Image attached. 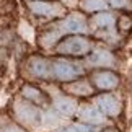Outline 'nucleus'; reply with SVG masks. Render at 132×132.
Instances as JSON below:
<instances>
[{
  "label": "nucleus",
  "instance_id": "16",
  "mask_svg": "<svg viewBox=\"0 0 132 132\" xmlns=\"http://www.w3.org/2000/svg\"><path fill=\"white\" fill-rule=\"evenodd\" d=\"M75 129H77L78 132H98V129H96V127H93V126H83V124L77 126Z\"/></svg>",
  "mask_w": 132,
  "mask_h": 132
},
{
  "label": "nucleus",
  "instance_id": "14",
  "mask_svg": "<svg viewBox=\"0 0 132 132\" xmlns=\"http://www.w3.org/2000/svg\"><path fill=\"white\" fill-rule=\"evenodd\" d=\"M69 90L75 95H90L91 93V87L87 83V82H78V83H73L70 85Z\"/></svg>",
  "mask_w": 132,
  "mask_h": 132
},
{
  "label": "nucleus",
  "instance_id": "5",
  "mask_svg": "<svg viewBox=\"0 0 132 132\" xmlns=\"http://www.w3.org/2000/svg\"><path fill=\"white\" fill-rule=\"evenodd\" d=\"M62 29L69 33H85L87 31V23H85V18L78 13H72L70 16H67L62 21Z\"/></svg>",
  "mask_w": 132,
  "mask_h": 132
},
{
  "label": "nucleus",
  "instance_id": "1",
  "mask_svg": "<svg viewBox=\"0 0 132 132\" xmlns=\"http://www.w3.org/2000/svg\"><path fill=\"white\" fill-rule=\"evenodd\" d=\"M15 113H16V118L26 126H38L41 122V113H39V109L31 106L29 103L16 101L15 103Z\"/></svg>",
  "mask_w": 132,
  "mask_h": 132
},
{
  "label": "nucleus",
  "instance_id": "18",
  "mask_svg": "<svg viewBox=\"0 0 132 132\" xmlns=\"http://www.w3.org/2000/svg\"><path fill=\"white\" fill-rule=\"evenodd\" d=\"M109 3L113 5L114 8H122L127 5V0H109Z\"/></svg>",
  "mask_w": 132,
  "mask_h": 132
},
{
  "label": "nucleus",
  "instance_id": "15",
  "mask_svg": "<svg viewBox=\"0 0 132 132\" xmlns=\"http://www.w3.org/2000/svg\"><path fill=\"white\" fill-rule=\"evenodd\" d=\"M23 95L26 96V98H29V100L36 101V103H39V101L43 100V95L39 93L36 88H33V87H24L23 88Z\"/></svg>",
  "mask_w": 132,
  "mask_h": 132
},
{
  "label": "nucleus",
  "instance_id": "7",
  "mask_svg": "<svg viewBox=\"0 0 132 132\" xmlns=\"http://www.w3.org/2000/svg\"><path fill=\"white\" fill-rule=\"evenodd\" d=\"M54 106H55V109L64 116H72L75 113V109H77V103L70 98H65V96H55Z\"/></svg>",
  "mask_w": 132,
  "mask_h": 132
},
{
  "label": "nucleus",
  "instance_id": "9",
  "mask_svg": "<svg viewBox=\"0 0 132 132\" xmlns=\"http://www.w3.org/2000/svg\"><path fill=\"white\" fill-rule=\"evenodd\" d=\"M31 72L36 75V77H41V78H47L51 77V65L47 60H44L41 57H34L31 60Z\"/></svg>",
  "mask_w": 132,
  "mask_h": 132
},
{
  "label": "nucleus",
  "instance_id": "19",
  "mask_svg": "<svg viewBox=\"0 0 132 132\" xmlns=\"http://www.w3.org/2000/svg\"><path fill=\"white\" fill-rule=\"evenodd\" d=\"M60 132H78L75 127H69V129H64V130H60Z\"/></svg>",
  "mask_w": 132,
  "mask_h": 132
},
{
  "label": "nucleus",
  "instance_id": "12",
  "mask_svg": "<svg viewBox=\"0 0 132 132\" xmlns=\"http://www.w3.org/2000/svg\"><path fill=\"white\" fill-rule=\"evenodd\" d=\"M93 23L100 28H109V26L114 24V18H113V15H109V13H100L93 18Z\"/></svg>",
  "mask_w": 132,
  "mask_h": 132
},
{
  "label": "nucleus",
  "instance_id": "2",
  "mask_svg": "<svg viewBox=\"0 0 132 132\" xmlns=\"http://www.w3.org/2000/svg\"><path fill=\"white\" fill-rule=\"evenodd\" d=\"M59 52L62 54H72V55H82V54H87L90 51V43L87 41L85 38H69L65 39L64 43L59 44L57 47Z\"/></svg>",
  "mask_w": 132,
  "mask_h": 132
},
{
  "label": "nucleus",
  "instance_id": "4",
  "mask_svg": "<svg viewBox=\"0 0 132 132\" xmlns=\"http://www.w3.org/2000/svg\"><path fill=\"white\" fill-rule=\"evenodd\" d=\"M29 8H31V12L41 15V16H57L62 13L60 5L51 2H29Z\"/></svg>",
  "mask_w": 132,
  "mask_h": 132
},
{
  "label": "nucleus",
  "instance_id": "6",
  "mask_svg": "<svg viewBox=\"0 0 132 132\" xmlns=\"http://www.w3.org/2000/svg\"><path fill=\"white\" fill-rule=\"evenodd\" d=\"M96 104L100 106V109L103 111V113L109 114V116H116L119 114V101L114 98V96L111 95H103V96H98V100H96Z\"/></svg>",
  "mask_w": 132,
  "mask_h": 132
},
{
  "label": "nucleus",
  "instance_id": "3",
  "mask_svg": "<svg viewBox=\"0 0 132 132\" xmlns=\"http://www.w3.org/2000/svg\"><path fill=\"white\" fill-rule=\"evenodd\" d=\"M52 72L59 80H72L82 73V67L77 64L65 62V60H57L52 65Z\"/></svg>",
  "mask_w": 132,
  "mask_h": 132
},
{
  "label": "nucleus",
  "instance_id": "13",
  "mask_svg": "<svg viewBox=\"0 0 132 132\" xmlns=\"http://www.w3.org/2000/svg\"><path fill=\"white\" fill-rule=\"evenodd\" d=\"M82 7L87 12H100L106 8L104 0H82Z\"/></svg>",
  "mask_w": 132,
  "mask_h": 132
},
{
  "label": "nucleus",
  "instance_id": "17",
  "mask_svg": "<svg viewBox=\"0 0 132 132\" xmlns=\"http://www.w3.org/2000/svg\"><path fill=\"white\" fill-rule=\"evenodd\" d=\"M0 132H24L23 129H20L18 126H13V124H7L5 127L0 130Z\"/></svg>",
  "mask_w": 132,
  "mask_h": 132
},
{
  "label": "nucleus",
  "instance_id": "8",
  "mask_svg": "<svg viewBox=\"0 0 132 132\" xmlns=\"http://www.w3.org/2000/svg\"><path fill=\"white\" fill-rule=\"evenodd\" d=\"M118 77L111 72H101V73H96L95 75V83L98 88H103V90H111L118 85Z\"/></svg>",
  "mask_w": 132,
  "mask_h": 132
},
{
  "label": "nucleus",
  "instance_id": "10",
  "mask_svg": "<svg viewBox=\"0 0 132 132\" xmlns=\"http://www.w3.org/2000/svg\"><path fill=\"white\" fill-rule=\"evenodd\" d=\"M80 118H82L83 121H87V122H93V124H100V122L104 121L103 114H101L96 108H91V106H85V108H82V111H80Z\"/></svg>",
  "mask_w": 132,
  "mask_h": 132
},
{
  "label": "nucleus",
  "instance_id": "11",
  "mask_svg": "<svg viewBox=\"0 0 132 132\" xmlns=\"http://www.w3.org/2000/svg\"><path fill=\"white\" fill-rule=\"evenodd\" d=\"M114 59L108 51H96L90 55V64L91 65H113Z\"/></svg>",
  "mask_w": 132,
  "mask_h": 132
}]
</instances>
